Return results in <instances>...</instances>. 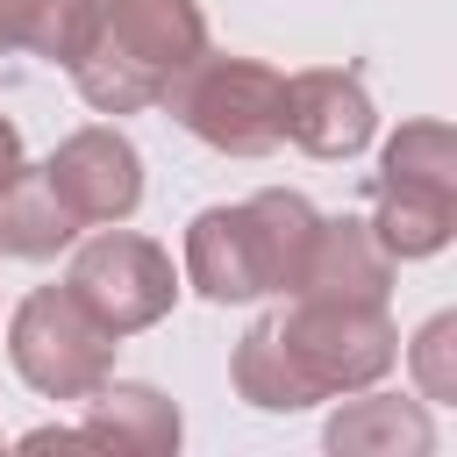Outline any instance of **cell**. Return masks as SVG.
<instances>
[{"mask_svg":"<svg viewBox=\"0 0 457 457\" xmlns=\"http://www.w3.org/2000/svg\"><path fill=\"white\" fill-rule=\"evenodd\" d=\"M393 357H400V328H393L386 300L300 293L286 314H264L243 328L228 378L250 407L293 414V407H314L328 393H364L371 378L393 371Z\"/></svg>","mask_w":457,"mask_h":457,"instance_id":"6da1fadb","label":"cell"},{"mask_svg":"<svg viewBox=\"0 0 457 457\" xmlns=\"http://www.w3.org/2000/svg\"><path fill=\"white\" fill-rule=\"evenodd\" d=\"M314 228H321V214H314L300 193H286V186L250 193V200H236V207H207V214H193V228H186V278H193L214 307L264 300V293H293Z\"/></svg>","mask_w":457,"mask_h":457,"instance_id":"7a4b0ae2","label":"cell"},{"mask_svg":"<svg viewBox=\"0 0 457 457\" xmlns=\"http://www.w3.org/2000/svg\"><path fill=\"white\" fill-rule=\"evenodd\" d=\"M200 50H207L200 0H100L93 36L64 71L100 114H136L157 107L171 71H186Z\"/></svg>","mask_w":457,"mask_h":457,"instance_id":"3957f363","label":"cell"},{"mask_svg":"<svg viewBox=\"0 0 457 457\" xmlns=\"http://www.w3.org/2000/svg\"><path fill=\"white\" fill-rule=\"evenodd\" d=\"M371 236L386 243V257H436L450 243V221H457V136L450 121H407L386 157H378V179H371Z\"/></svg>","mask_w":457,"mask_h":457,"instance_id":"277c9868","label":"cell"},{"mask_svg":"<svg viewBox=\"0 0 457 457\" xmlns=\"http://www.w3.org/2000/svg\"><path fill=\"white\" fill-rule=\"evenodd\" d=\"M171 114L221 157H264L286 143V79L257 57H214L200 50L164 86Z\"/></svg>","mask_w":457,"mask_h":457,"instance_id":"5b68a950","label":"cell"},{"mask_svg":"<svg viewBox=\"0 0 457 457\" xmlns=\"http://www.w3.org/2000/svg\"><path fill=\"white\" fill-rule=\"evenodd\" d=\"M14 371L50 400H86L114 378V336L71 300V286H36L7 321Z\"/></svg>","mask_w":457,"mask_h":457,"instance_id":"8992f818","label":"cell"},{"mask_svg":"<svg viewBox=\"0 0 457 457\" xmlns=\"http://www.w3.org/2000/svg\"><path fill=\"white\" fill-rule=\"evenodd\" d=\"M64 286H71V300H79L107 336H136V328L164 321L171 300H179L171 257H164L150 236H129V228H114V221L79 243Z\"/></svg>","mask_w":457,"mask_h":457,"instance_id":"52a82bcc","label":"cell"},{"mask_svg":"<svg viewBox=\"0 0 457 457\" xmlns=\"http://www.w3.org/2000/svg\"><path fill=\"white\" fill-rule=\"evenodd\" d=\"M57 200L79 214V228H107V221H129L136 200H143V157L121 129H79L57 143V157L43 164Z\"/></svg>","mask_w":457,"mask_h":457,"instance_id":"ba28073f","label":"cell"},{"mask_svg":"<svg viewBox=\"0 0 457 457\" xmlns=\"http://www.w3.org/2000/svg\"><path fill=\"white\" fill-rule=\"evenodd\" d=\"M378 114H371V93L357 71H293L286 79V143H300L307 157H357L371 143Z\"/></svg>","mask_w":457,"mask_h":457,"instance_id":"9c48e42d","label":"cell"},{"mask_svg":"<svg viewBox=\"0 0 457 457\" xmlns=\"http://www.w3.org/2000/svg\"><path fill=\"white\" fill-rule=\"evenodd\" d=\"M386 286H393V257H386V243L371 236V221L336 214V221L314 228L293 293H321V300H386Z\"/></svg>","mask_w":457,"mask_h":457,"instance_id":"30bf717a","label":"cell"},{"mask_svg":"<svg viewBox=\"0 0 457 457\" xmlns=\"http://www.w3.org/2000/svg\"><path fill=\"white\" fill-rule=\"evenodd\" d=\"M93 450H136V457H157V450H179V407L157 393V386H100L86 393V428H79Z\"/></svg>","mask_w":457,"mask_h":457,"instance_id":"8fae6325","label":"cell"},{"mask_svg":"<svg viewBox=\"0 0 457 457\" xmlns=\"http://www.w3.org/2000/svg\"><path fill=\"white\" fill-rule=\"evenodd\" d=\"M71 236H79V214L57 200L50 171H43V164H36V171L21 164V171L0 186V257L43 264V257H57Z\"/></svg>","mask_w":457,"mask_h":457,"instance_id":"7c38bea8","label":"cell"},{"mask_svg":"<svg viewBox=\"0 0 457 457\" xmlns=\"http://www.w3.org/2000/svg\"><path fill=\"white\" fill-rule=\"evenodd\" d=\"M436 443L421 400H400V393H371V400H350L336 421H328V450L336 457H421Z\"/></svg>","mask_w":457,"mask_h":457,"instance_id":"4fadbf2b","label":"cell"},{"mask_svg":"<svg viewBox=\"0 0 457 457\" xmlns=\"http://www.w3.org/2000/svg\"><path fill=\"white\" fill-rule=\"evenodd\" d=\"M100 0H0V50H36L50 64H71L93 36Z\"/></svg>","mask_w":457,"mask_h":457,"instance_id":"5bb4252c","label":"cell"},{"mask_svg":"<svg viewBox=\"0 0 457 457\" xmlns=\"http://www.w3.org/2000/svg\"><path fill=\"white\" fill-rule=\"evenodd\" d=\"M450 350H457V321L436 314V321L414 336V378H421L428 400H457V364H450Z\"/></svg>","mask_w":457,"mask_h":457,"instance_id":"9a60e30c","label":"cell"},{"mask_svg":"<svg viewBox=\"0 0 457 457\" xmlns=\"http://www.w3.org/2000/svg\"><path fill=\"white\" fill-rule=\"evenodd\" d=\"M14 171H21V136H14V121L0 114V186H7Z\"/></svg>","mask_w":457,"mask_h":457,"instance_id":"2e32d148","label":"cell"}]
</instances>
